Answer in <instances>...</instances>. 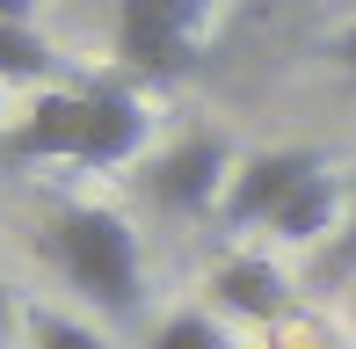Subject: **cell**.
Instances as JSON below:
<instances>
[{
    "label": "cell",
    "mask_w": 356,
    "mask_h": 349,
    "mask_svg": "<svg viewBox=\"0 0 356 349\" xmlns=\"http://www.w3.org/2000/svg\"><path fill=\"white\" fill-rule=\"evenodd\" d=\"M211 298L218 313H240V320H284L291 313V284L269 255H225L211 269Z\"/></svg>",
    "instance_id": "obj_6"
},
{
    "label": "cell",
    "mask_w": 356,
    "mask_h": 349,
    "mask_svg": "<svg viewBox=\"0 0 356 349\" xmlns=\"http://www.w3.org/2000/svg\"><path fill=\"white\" fill-rule=\"evenodd\" d=\"M233 174H240V161H233V146H225L218 131H189V138H175V146L153 161L145 189H153V204H160V211L204 218V211H218V204H225Z\"/></svg>",
    "instance_id": "obj_4"
},
{
    "label": "cell",
    "mask_w": 356,
    "mask_h": 349,
    "mask_svg": "<svg viewBox=\"0 0 356 349\" xmlns=\"http://www.w3.org/2000/svg\"><path fill=\"white\" fill-rule=\"evenodd\" d=\"M218 0H117V58L145 81H175L204 58Z\"/></svg>",
    "instance_id": "obj_3"
},
{
    "label": "cell",
    "mask_w": 356,
    "mask_h": 349,
    "mask_svg": "<svg viewBox=\"0 0 356 349\" xmlns=\"http://www.w3.org/2000/svg\"><path fill=\"white\" fill-rule=\"evenodd\" d=\"M8 342H15V291L0 284V349H8Z\"/></svg>",
    "instance_id": "obj_13"
},
{
    "label": "cell",
    "mask_w": 356,
    "mask_h": 349,
    "mask_svg": "<svg viewBox=\"0 0 356 349\" xmlns=\"http://www.w3.org/2000/svg\"><path fill=\"white\" fill-rule=\"evenodd\" d=\"M58 51L37 37L29 22H0V81H51Z\"/></svg>",
    "instance_id": "obj_8"
},
{
    "label": "cell",
    "mask_w": 356,
    "mask_h": 349,
    "mask_svg": "<svg viewBox=\"0 0 356 349\" xmlns=\"http://www.w3.org/2000/svg\"><path fill=\"white\" fill-rule=\"evenodd\" d=\"M153 349H233V335H225L218 313L189 306V313H168V320L153 327Z\"/></svg>",
    "instance_id": "obj_9"
},
{
    "label": "cell",
    "mask_w": 356,
    "mask_h": 349,
    "mask_svg": "<svg viewBox=\"0 0 356 349\" xmlns=\"http://www.w3.org/2000/svg\"><path fill=\"white\" fill-rule=\"evenodd\" d=\"M320 51H327V58H334V66H342V81L356 88V22H349V29H334V37H327V44H320Z\"/></svg>",
    "instance_id": "obj_12"
},
{
    "label": "cell",
    "mask_w": 356,
    "mask_h": 349,
    "mask_svg": "<svg viewBox=\"0 0 356 349\" xmlns=\"http://www.w3.org/2000/svg\"><path fill=\"white\" fill-rule=\"evenodd\" d=\"M29 342H37V349H109L88 320H66V313H51V306L29 313Z\"/></svg>",
    "instance_id": "obj_10"
},
{
    "label": "cell",
    "mask_w": 356,
    "mask_h": 349,
    "mask_svg": "<svg viewBox=\"0 0 356 349\" xmlns=\"http://www.w3.org/2000/svg\"><path fill=\"white\" fill-rule=\"evenodd\" d=\"M0 22H29V0H0Z\"/></svg>",
    "instance_id": "obj_14"
},
{
    "label": "cell",
    "mask_w": 356,
    "mask_h": 349,
    "mask_svg": "<svg viewBox=\"0 0 356 349\" xmlns=\"http://www.w3.org/2000/svg\"><path fill=\"white\" fill-rule=\"evenodd\" d=\"M44 255H51V269L88 306H102L109 320H131L138 313L145 255H138V233H131L124 211H109V204H58V211L44 218Z\"/></svg>",
    "instance_id": "obj_2"
},
{
    "label": "cell",
    "mask_w": 356,
    "mask_h": 349,
    "mask_svg": "<svg viewBox=\"0 0 356 349\" xmlns=\"http://www.w3.org/2000/svg\"><path fill=\"white\" fill-rule=\"evenodd\" d=\"M313 168H327V161H320V153H298V146H277V153H254V161H240L233 189H225V204H218V218H225L233 233L269 226V218L291 204V189H298Z\"/></svg>",
    "instance_id": "obj_5"
},
{
    "label": "cell",
    "mask_w": 356,
    "mask_h": 349,
    "mask_svg": "<svg viewBox=\"0 0 356 349\" xmlns=\"http://www.w3.org/2000/svg\"><path fill=\"white\" fill-rule=\"evenodd\" d=\"M254 8H277V0H254Z\"/></svg>",
    "instance_id": "obj_15"
},
{
    "label": "cell",
    "mask_w": 356,
    "mask_h": 349,
    "mask_svg": "<svg viewBox=\"0 0 356 349\" xmlns=\"http://www.w3.org/2000/svg\"><path fill=\"white\" fill-rule=\"evenodd\" d=\"M145 146V102L124 81L95 88H44L22 117L8 124L0 153L15 168L29 161H66V168H124Z\"/></svg>",
    "instance_id": "obj_1"
},
{
    "label": "cell",
    "mask_w": 356,
    "mask_h": 349,
    "mask_svg": "<svg viewBox=\"0 0 356 349\" xmlns=\"http://www.w3.org/2000/svg\"><path fill=\"white\" fill-rule=\"evenodd\" d=\"M342 218H349V182H334L327 168H313L291 189V204L269 218V233L291 241V247H313V241H327V233H342Z\"/></svg>",
    "instance_id": "obj_7"
},
{
    "label": "cell",
    "mask_w": 356,
    "mask_h": 349,
    "mask_svg": "<svg viewBox=\"0 0 356 349\" xmlns=\"http://www.w3.org/2000/svg\"><path fill=\"white\" fill-rule=\"evenodd\" d=\"M342 277H356V174H349V218L320 255V284H342Z\"/></svg>",
    "instance_id": "obj_11"
}]
</instances>
